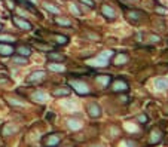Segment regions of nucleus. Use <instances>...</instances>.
<instances>
[{
	"label": "nucleus",
	"mask_w": 168,
	"mask_h": 147,
	"mask_svg": "<svg viewBox=\"0 0 168 147\" xmlns=\"http://www.w3.org/2000/svg\"><path fill=\"white\" fill-rule=\"evenodd\" d=\"M68 88L73 89V91H76V92H78L79 95H82V97H86V95L91 94V89H89L88 83L83 82L82 79H79V80L70 79V80H68Z\"/></svg>",
	"instance_id": "nucleus-1"
},
{
	"label": "nucleus",
	"mask_w": 168,
	"mask_h": 147,
	"mask_svg": "<svg viewBox=\"0 0 168 147\" xmlns=\"http://www.w3.org/2000/svg\"><path fill=\"white\" fill-rule=\"evenodd\" d=\"M12 22H14V26L21 31H31L33 30V24L30 21H27L26 18H21L18 15H12Z\"/></svg>",
	"instance_id": "nucleus-2"
},
{
	"label": "nucleus",
	"mask_w": 168,
	"mask_h": 147,
	"mask_svg": "<svg viewBox=\"0 0 168 147\" xmlns=\"http://www.w3.org/2000/svg\"><path fill=\"white\" fill-rule=\"evenodd\" d=\"M61 137H63V134H60V132L48 134L43 140V146L45 147H58V144L61 143Z\"/></svg>",
	"instance_id": "nucleus-3"
},
{
	"label": "nucleus",
	"mask_w": 168,
	"mask_h": 147,
	"mask_svg": "<svg viewBox=\"0 0 168 147\" xmlns=\"http://www.w3.org/2000/svg\"><path fill=\"white\" fill-rule=\"evenodd\" d=\"M45 79H46V71L45 70H36L27 77V83L33 85V83H39V82H42Z\"/></svg>",
	"instance_id": "nucleus-4"
},
{
	"label": "nucleus",
	"mask_w": 168,
	"mask_h": 147,
	"mask_svg": "<svg viewBox=\"0 0 168 147\" xmlns=\"http://www.w3.org/2000/svg\"><path fill=\"white\" fill-rule=\"evenodd\" d=\"M112 91L113 92H127L128 89H130V85H128V82L127 80H124V79H116L113 83H112Z\"/></svg>",
	"instance_id": "nucleus-5"
},
{
	"label": "nucleus",
	"mask_w": 168,
	"mask_h": 147,
	"mask_svg": "<svg viewBox=\"0 0 168 147\" xmlns=\"http://www.w3.org/2000/svg\"><path fill=\"white\" fill-rule=\"evenodd\" d=\"M15 54V46L11 43H2L0 42V57H3V58H6V57H12Z\"/></svg>",
	"instance_id": "nucleus-6"
},
{
	"label": "nucleus",
	"mask_w": 168,
	"mask_h": 147,
	"mask_svg": "<svg viewBox=\"0 0 168 147\" xmlns=\"http://www.w3.org/2000/svg\"><path fill=\"white\" fill-rule=\"evenodd\" d=\"M86 111H88V114H89L91 117H95V119L101 116V107H100L97 103H91V104H88Z\"/></svg>",
	"instance_id": "nucleus-7"
},
{
	"label": "nucleus",
	"mask_w": 168,
	"mask_h": 147,
	"mask_svg": "<svg viewBox=\"0 0 168 147\" xmlns=\"http://www.w3.org/2000/svg\"><path fill=\"white\" fill-rule=\"evenodd\" d=\"M101 15L106 16V19H109V21H113V19L116 18L115 9H113L112 6H109V5H103V6H101Z\"/></svg>",
	"instance_id": "nucleus-8"
},
{
	"label": "nucleus",
	"mask_w": 168,
	"mask_h": 147,
	"mask_svg": "<svg viewBox=\"0 0 168 147\" xmlns=\"http://www.w3.org/2000/svg\"><path fill=\"white\" fill-rule=\"evenodd\" d=\"M46 57H48V60H49V62H64L65 61V55L58 54V52H52V51L48 52Z\"/></svg>",
	"instance_id": "nucleus-9"
},
{
	"label": "nucleus",
	"mask_w": 168,
	"mask_h": 147,
	"mask_svg": "<svg viewBox=\"0 0 168 147\" xmlns=\"http://www.w3.org/2000/svg\"><path fill=\"white\" fill-rule=\"evenodd\" d=\"M110 55H112V52H103L98 58H95L92 62L95 64V65H100V67H104V65H107V62H109V58H110Z\"/></svg>",
	"instance_id": "nucleus-10"
},
{
	"label": "nucleus",
	"mask_w": 168,
	"mask_h": 147,
	"mask_svg": "<svg viewBox=\"0 0 168 147\" xmlns=\"http://www.w3.org/2000/svg\"><path fill=\"white\" fill-rule=\"evenodd\" d=\"M42 8L46 11V12H49V13H52V15H58L60 13V8L57 6V5H54V3H51V2H45L42 3Z\"/></svg>",
	"instance_id": "nucleus-11"
},
{
	"label": "nucleus",
	"mask_w": 168,
	"mask_h": 147,
	"mask_svg": "<svg viewBox=\"0 0 168 147\" xmlns=\"http://www.w3.org/2000/svg\"><path fill=\"white\" fill-rule=\"evenodd\" d=\"M15 52L18 54V55H22V57H30L31 55V48L30 46H27V45H19V46H16L15 48Z\"/></svg>",
	"instance_id": "nucleus-12"
},
{
	"label": "nucleus",
	"mask_w": 168,
	"mask_h": 147,
	"mask_svg": "<svg viewBox=\"0 0 168 147\" xmlns=\"http://www.w3.org/2000/svg\"><path fill=\"white\" fill-rule=\"evenodd\" d=\"M141 16H143V12L138 11V9H131L130 12H127V18L132 19V21H140Z\"/></svg>",
	"instance_id": "nucleus-13"
},
{
	"label": "nucleus",
	"mask_w": 168,
	"mask_h": 147,
	"mask_svg": "<svg viewBox=\"0 0 168 147\" xmlns=\"http://www.w3.org/2000/svg\"><path fill=\"white\" fill-rule=\"evenodd\" d=\"M33 100L37 101V103H45L48 100V94L45 91H36L33 94Z\"/></svg>",
	"instance_id": "nucleus-14"
},
{
	"label": "nucleus",
	"mask_w": 168,
	"mask_h": 147,
	"mask_svg": "<svg viewBox=\"0 0 168 147\" xmlns=\"http://www.w3.org/2000/svg\"><path fill=\"white\" fill-rule=\"evenodd\" d=\"M11 61L14 62V64H19V65H22V64H28V58L27 57H22V55H12L11 57Z\"/></svg>",
	"instance_id": "nucleus-15"
},
{
	"label": "nucleus",
	"mask_w": 168,
	"mask_h": 147,
	"mask_svg": "<svg viewBox=\"0 0 168 147\" xmlns=\"http://www.w3.org/2000/svg\"><path fill=\"white\" fill-rule=\"evenodd\" d=\"M70 94H71L70 88H57V89L54 91V97H57V98H61V97H68Z\"/></svg>",
	"instance_id": "nucleus-16"
},
{
	"label": "nucleus",
	"mask_w": 168,
	"mask_h": 147,
	"mask_svg": "<svg viewBox=\"0 0 168 147\" xmlns=\"http://www.w3.org/2000/svg\"><path fill=\"white\" fill-rule=\"evenodd\" d=\"M125 62H128V55H125V54H117L115 57V60H113V64L115 65H122Z\"/></svg>",
	"instance_id": "nucleus-17"
},
{
	"label": "nucleus",
	"mask_w": 168,
	"mask_h": 147,
	"mask_svg": "<svg viewBox=\"0 0 168 147\" xmlns=\"http://www.w3.org/2000/svg\"><path fill=\"white\" fill-rule=\"evenodd\" d=\"M55 24L60 26V27H71V19L60 16V18H55Z\"/></svg>",
	"instance_id": "nucleus-18"
},
{
	"label": "nucleus",
	"mask_w": 168,
	"mask_h": 147,
	"mask_svg": "<svg viewBox=\"0 0 168 147\" xmlns=\"http://www.w3.org/2000/svg\"><path fill=\"white\" fill-rule=\"evenodd\" d=\"M52 37L55 39V42H57L58 45H63V46H64V45H67V43H68V40H70V39H68V36H64V34H52Z\"/></svg>",
	"instance_id": "nucleus-19"
},
{
	"label": "nucleus",
	"mask_w": 168,
	"mask_h": 147,
	"mask_svg": "<svg viewBox=\"0 0 168 147\" xmlns=\"http://www.w3.org/2000/svg\"><path fill=\"white\" fill-rule=\"evenodd\" d=\"M155 86L159 91H165V89H168V80H165V79H156L155 80Z\"/></svg>",
	"instance_id": "nucleus-20"
},
{
	"label": "nucleus",
	"mask_w": 168,
	"mask_h": 147,
	"mask_svg": "<svg viewBox=\"0 0 168 147\" xmlns=\"http://www.w3.org/2000/svg\"><path fill=\"white\" fill-rule=\"evenodd\" d=\"M110 79H112L110 76H98V77H97V82H98L103 88H107V86L110 85Z\"/></svg>",
	"instance_id": "nucleus-21"
},
{
	"label": "nucleus",
	"mask_w": 168,
	"mask_h": 147,
	"mask_svg": "<svg viewBox=\"0 0 168 147\" xmlns=\"http://www.w3.org/2000/svg\"><path fill=\"white\" fill-rule=\"evenodd\" d=\"M161 138H162V132H159L158 129H155V132H152V135H150V143L152 144H158L161 141Z\"/></svg>",
	"instance_id": "nucleus-22"
},
{
	"label": "nucleus",
	"mask_w": 168,
	"mask_h": 147,
	"mask_svg": "<svg viewBox=\"0 0 168 147\" xmlns=\"http://www.w3.org/2000/svg\"><path fill=\"white\" fill-rule=\"evenodd\" d=\"M80 120H75V119H70L68 120V128L71 129V131H78L79 128H80Z\"/></svg>",
	"instance_id": "nucleus-23"
},
{
	"label": "nucleus",
	"mask_w": 168,
	"mask_h": 147,
	"mask_svg": "<svg viewBox=\"0 0 168 147\" xmlns=\"http://www.w3.org/2000/svg\"><path fill=\"white\" fill-rule=\"evenodd\" d=\"M48 68L49 70H52V71H64V67L63 65H60V64H54V62H49L48 64Z\"/></svg>",
	"instance_id": "nucleus-24"
},
{
	"label": "nucleus",
	"mask_w": 168,
	"mask_h": 147,
	"mask_svg": "<svg viewBox=\"0 0 168 147\" xmlns=\"http://www.w3.org/2000/svg\"><path fill=\"white\" fill-rule=\"evenodd\" d=\"M16 132V128H12V125H6L3 128V137H8L9 134H15Z\"/></svg>",
	"instance_id": "nucleus-25"
},
{
	"label": "nucleus",
	"mask_w": 168,
	"mask_h": 147,
	"mask_svg": "<svg viewBox=\"0 0 168 147\" xmlns=\"http://www.w3.org/2000/svg\"><path fill=\"white\" fill-rule=\"evenodd\" d=\"M0 42L6 43V42H15V37L11 34H0Z\"/></svg>",
	"instance_id": "nucleus-26"
},
{
	"label": "nucleus",
	"mask_w": 168,
	"mask_h": 147,
	"mask_svg": "<svg viewBox=\"0 0 168 147\" xmlns=\"http://www.w3.org/2000/svg\"><path fill=\"white\" fill-rule=\"evenodd\" d=\"M155 12L159 13V15H168V9L164 8V6H156L155 8Z\"/></svg>",
	"instance_id": "nucleus-27"
},
{
	"label": "nucleus",
	"mask_w": 168,
	"mask_h": 147,
	"mask_svg": "<svg viewBox=\"0 0 168 147\" xmlns=\"http://www.w3.org/2000/svg\"><path fill=\"white\" fill-rule=\"evenodd\" d=\"M79 3L86 5L88 8H94V2H92V0H79Z\"/></svg>",
	"instance_id": "nucleus-28"
},
{
	"label": "nucleus",
	"mask_w": 168,
	"mask_h": 147,
	"mask_svg": "<svg viewBox=\"0 0 168 147\" xmlns=\"http://www.w3.org/2000/svg\"><path fill=\"white\" fill-rule=\"evenodd\" d=\"M46 117H48V120H54L55 119V114L52 111H49V113H46Z\"/></svg>",
	"instance_id": "nucleus-29"
},
{
	"label": "nucleus",
	"mask_w": 168,
	"mask_h": 147,
	"mask_svg": "<svg viewBox=\"0 0 168 147\" xmlns=\"http://www.w3.org/2000/svg\"><path fill=\"white\" fill-rule=\"evenodd\" d=\"M150 40H152V42H159L161 39H159L158 36H153V34H152V36H150Z\"/></svg>",
	"instance_id": "nucleus-30"
},
{
	"label": "nucleus",
	"mask_w": 168,
	"mask_h": 147,
	"mask_svg": "<svg viewBox=\"0 0 168 147\" xmlns=\"http://www.w3.org/2000/svg\"><path fill=\"white\" fill-rule=\"evenodd\" d=\"M138 120H140V122H143V124H145V122H146L147 119H146V116H138Z\"/></svg>",
	"instance_id": "nucleus-31"
},
{
	"label": "nucleus",
	"mask_w": 168,
	"mask_h": 147,
	"mask_svg": "<svg viewBox=\"0 0 168 147\" xmlns=\"http://www.w3.org/2000/svg\"><path fill=\"white\" fill-rule=\"evenodd\" d=\"M3 82H5V83H8L9 80H8L6 77H0V83H3Z\"/></svg>",
	"instance_id": "nucleus-32"
},
{
	"label": "nucleus",
	"mask_w": 168,
	"mask_h": 147,
	"mask_svg": "<svg viewBox=\"0 0 168 147\" xmlns=\"http://www.w3.org/2000/svg\"><path fill=\"white\" fill-rule=\"evenodd\" d=\"M2 30H3V24H2V22H0V31H2Z\"/></svg>",
	"instance_id": "nucleus-33"
},
{
	"label": "nucleus",
	"mask_w": 168,
	"mask_h": 147,
	"mask_svg": "<svg viewBox=\"0 0 168 147\" xmlns=\"http://www.w3.org/2000/svg\"><path fill=\"white\" fill-rule=\"evenodd\" d=\"M165 113H167V114H168V106H167V107H165Z\"/></svg>",
	"instance_id": "nucleus-34"
},
{
	"label": "nucleus",
	"mask_w": 168,
	"mask_h": 147,
	"mask_svg": "<svg viewBox=\"0 0 168 147\" xmlns=\"http://www.w3.org/2000/svg\"><path fill=\"white\" fill-rule=\"evenodd\" d=\"M64 147H75V146H64Z\"/></svg>",
	"instance_id": "nucleus-35"
},
{
	"label": "nucleus",
	"mask_w": 168,
	"mask_h": 147,
	"mask_svg": "<svg viewBox=\"0 0 168 147\" xmlns=\"http://www.w3.org/2000/svg\"><path fill=\"white\" fill-rule=\"evenodd\" d=\"M30 2H33V3H36V0H30Z\"/></svg>",
	"instance_id": "nucleus-36"
},
{
	"label": "nucleus",
	"mask_w": 168,
	"mask_h": 147,
	"mask_svg": "<svg viewBox=\"0 0 168 147\" xmlns=\"http://www.w3.org/2000/svg\"><path fill=\"white\" fill-rule=\"evenodd\" d=\"M2 67H3V65H2V64H0V68H2Z\"/></svg>",
	"instance_id": "nucleus-37"
},
{
	"label": "nucleus",
	"mask_w": 168,
	"mask_h": 147,
	"mask_svg": "<svg viewBox=\"0 0 168 147\" xmlns=\"http://www.w3.org/2000/svg\"><path fill=\"white\" fill-rule=\"evenodd\" d=\"M134 2H137V0H134Z\"/></svg>",
	"instance_id": "nucleus-38"
},
{
	"label": "nucleus",
	"mask_w": 168,
	"mask_h": 147,
	"mask_svg": "<svg viewBox=\"0 0 168 147\" xmlns=\"http://www.w3.org/2000/svg\"><path fill=\"white\" fill-rule=\"evenodd\" d=\"M97 147H100V146H97Z\"/></svg>",
	"instance_id": "nucleus-39"
}]
</instances>
